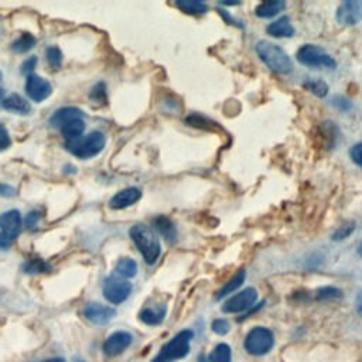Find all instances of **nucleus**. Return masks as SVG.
Instances as JSON below:
<instances>
[{
	"label": "nucleus",
	"instance_id": "obj_12",
	"mask_svg": "<svg viewBox=\"0 0 362 362\" xmlns=\"http://www.w3.org/2000/svg\"><path fill=\"white\" fill-rule=\"evenodd\" d=\"M132 344V336L126 331H117L107 337L103 343V352L110 356L122 354Z\"/></svg>",
	"mask_w": 362,
	"mask_h": 362
},
{
	"label": "nucleus",
	"instance_id": "obj_21",
	"mask_svg": "<svg viewBox=\"0 0 362 362\" xmlns=\"http://www.w3.org/2000/svg\"><path fill=\"white\" fill-rule=\"evenodd\" d=\"M85 130V122L84 119H76L61 128V133L67 140H74L83 136Z\"/></svg>",
	"mask_w": 362,
	"mask_h": 362
},
{
	"label": "nucleus",
	"instance_id": "obj_11",
	"mask_svg": "<svg viewBox=\"0 0 362 362\" xmlns=\"http://www.w3.org/2000/svg\"><path fill=\"white\" fill-rule=\"evenodd\" d=\"M337 20L344 26H354L362 20V0H350L340 5Z\"/></svg>",
	"mask_w": 362,
	"mask_h": 362
},
{
	"label": "nucleus",
	"instance_id": "obj_33",
	"mask_svg": "<svg viewBox=\"0 0 362 362\" xmlns=\"http://www.w3.org/2000/svg\"><path fill=\"white\" fill-rule=\"evenodd\" d=\"M350 155H351L352 162L355 164H358L359 167H362V143H358V144H355V146H352Z\"/></svg>",
	"mask_w": 362,
	"mask_h": 362
},
{
	"label": "nucleus",
	"instance_id": "obj_40",
	"mask_svg": "<svg viewBox=\"0 0 362 362\" xmlns=\"http://www.w3.org/2000/svg\"><path fill=\"white\" fill-rule=\"evenodd\" d=\"M358 252H359V255L362 257V242H361V245H359V249H358Z\"/></svg>",
	"mask_w": 362,
	"mask_h": 362
},
{
	"label": "nucleus",
	"instance_id": "obj_7",
	"mask_svg": "<svg viewBox=\"0 0 362 362\" xmlns=\"http://www.w3.org/2000/svg\"><path fill=\"white\" fill-rule=\"evenodd\" d=\"M272 347H273V334L270 330L265 327L253 329L245 340V348L252 355H264L269 352Z\"/></svg>",
	"mask_w": 362,
	"mask_h": 362
},
{
	"label": "nucleus",
	"instance_id": "obj_36",
	"mask_svg": "<svg viewBox=\"0 0 362 362\" xmlns=\"http://www.w3.org/2000/svg\"><path fill=\"white\" fill-rule=\"evenodd\" d=\"M13 194H15V190L10 186L0 184V196H2V197H10Z\"/></svg>",
	"mask_w": 362,
	"mask_h": 362
},
{
	"label": "nucleus",
	"instance_id": "obj_4",
	"mask_svg": "<svg viewBox=\"0 0 362 362\" xmlns=\"http://www.w3.org/2000/svg\"><path fill=\"white\" fill-rule=\"evenodd\" d=\"M193 336L194 334L191 330L180 331L162 348L159 355L152 362H171L186 356L190 351V341L193 340Z\"/></svg>",
	"mask_w": 362,
	"mask_h": 362
},
{
	"label": "nucleus",
	"instance_id": "obj_20",
	"mask_svg": "<svg viewBox=\"0 0 362 362\" xmlns=\"http://www.w3.org/2000/svg\"><path fill=\"white\" fill-rule=\"evenodd\" d=\"M284 9V2L280 0H270V2H264L255 9V15L262 19H269L276 16Z\"/></svg>",
	"mask_w": 362,
	"mask_h": 362
},
{
	"label": "nucleus",
	"instance_id": "obj_14",
	"mask_svg": "<svg viewBox=\"0 0 362 362\" xmlns=\"http://www.w3.org/2000/svg\"><path fill=\"white\" fill-rule=\"evenodd\" d=\"M141 197V191L136 187H129L125 189L122 191H119L118 194H115L111 201H110V207L114 209H122L126 207L133 205L135 202H137Z\"/></svg>",
	"mask_w": 362,
	"mask_h": 362
},
{
	"label": "nucleus",
	"instance_id": "obj_13",
	"mask_svg": "<svg viewBox=\"0 0 362 362\" xmlns=\"http://www.w3.org/2000/svg\"><path fill=\"white\" fill-rule=\"evenodd\" d=\"M117 314V310L110 306H103L99 303H89L84 309V316L88 321L94 324H106L110 322Z\"/></svg>",
	"mask_w": 362,
	"mask_h": 362
},
{
	"label": "nucleus",
	"instance_id": "obj_32",
	"mask_svg": "<svg viewBox=\"0 0 362 362\" xmlns=\"http://www.w3.org/2000/svg\"><path fill=\"white\" fill-rule=\"evenodd\" d=\"M354 231V224H347V225H343L340 227L334 234H333V239L334 241H341V239H345L348 238Z\"/></svg>",
	"mask_w": 362,
	"mask_h": 362
},
{
	"label": "nucleus",
	"instance_id": "obj_22",
	"mask_svg": "<svg viewBox=\"0 0 362 362\" xmlns=\"http://www.w3.org/2000/svg\"><path fill=\"white\" fill-rule=\"evenodd\" d=\"M156 230L169 241V242H173L177 236V232H175V227L173 225V223L166 218V216H157V218H155L153 221Z\"/></svg>",
	"mask_w": 362,
	"mask_h": 362
},
{
	"label": "nucleus",
	"instance_id": "obj_41",
	"mask_svg": "<svg viewBox=\"0 0 362 362\" xmlns=\"http://www.w3.org/2000/svg\"><path fill=\"white\" fill-rule=\"evenodd\" d=\"M0 80H2V72H0Z\"/></svg>",
	"mask_w": 362,
	"mask_h": 362
},
{
	"label": "nucleus",
	"instance_id": "obj_30",
	"mask_svg": "<svg viewBox=\"0 0 362 362\" xmlns=\"http://www.w3.org/2000/svg\"><path fill=\"white\" fill-rule=\"evenodd\" d=\"M212 330H214V333H216V334L224 336V334H227V333L230 331V322H228L227 320H224V318L215 320V321L212 322Z\"/></svg>",
	"mask_w": 362,
	"mask_h": 362
},
{
	"label": "nucleus",
	"instance_id": "obj_18",
	"mask_svg": "<svg viewBox=\"0 0 362 362\" xmlns=\"http://www.w3.org/2000/svg\"><path fill=\"white\" fill-rule=\"evenodd\" d=\"M3 107L10 112H17L20 115H28L31 111L30 103L20 95L17 94H12L10 96L5 98V101L2 102Z\"/></svg>",
	"mask_w": 362,
	"mask_h": 362
},
{
	"label": "nucleus",
	"instance_id": "obj_35",
	"mask_svg": "<svg viewBox=\"0 0 362 362\" xmlns=\"http://www.w3.org/2000/svg\"><path fill=\"white\" fill-rule=\"evenodd\" d=\"M37 221H39V214L37 212H30L27 216H26V225L28 227V228H33V227H35L37 225Z\"/></svg>",
	"mask_w": 362,
	"mask_h": 362
},
{
	"label": "nucleus",
	"instance_id": "obj_34",
	"mask_svg": "<svg viewBox=\"0 0 362 362\" xmlns=\"http://www.w3.org/2000/svg\"><path fill=\"white\" fill-rule=\"evenodd\" d=\"M35 64H37V58H35V57H30L28 60H26V61L23 62V65H21V72H23V74L31 76V72H33Z\"/></svg>",
	"mask_w": 362,
	"mask_h": 362
},
{
	"label": "nucleus",
	"instance_id": "obj_17",
	"mask_svg": "<svg viewBox=\"0 0 362 362\" xmlns=\"http://www.w3.org/2000/svg\"><path fill=\"white\" fill-rule=\"evenodd\" d=\"M166 304L160 303V304H155V306H149V307H144L139 317L140 320L148 324V325H157L160 324L163 320H164V316H166Z\"/></svg>",
	"mask_w": 362,
	"mask_h": 362
},
{
	"label": "nucleus",
	"instance_id": "obj_19",
	"mask_svg": "<svg viewBox=\"0 0 362 362\" xmlns=\"http://www.w3.org/2000/svg\"><path fill=\"white\" fill-rule=\"evenodd\" d=\"M245 277H246V273H245V270L243 269H241V270H238L235 275H234V277L232 279H230L224 286H223V288L221 291L216 293V296H215V299L216 300H220V299H223V298H225V296H228V295H231L232 292H235L238 287H241L242 286V283L245 282Z\"/></svg>",
	"mask_w": 362,
	"mask_h": 362
},
{
	"label": "nucleus",
	"instance_id": "obj_8",
	"mask_svg": "<svg viewBox=\"0 0 362 362\" xmlns=\"http://www.w3.org/2000/svg\"><path fill=\"white\" fill-rule=\"evenodd\" d=\"M130 292L132 284L119 276L107 277L103 283V296L112 304L123 303L129 298Z\"/></svg>",
	"mask_w": 362,
	"mask_h": 362
},
{
	"label": "nucleus",
	"instance_id": "obj_29",
	"mask_svg": "<svg viewBox=\"0 0 362 362\" xmlns=\"http://www.w3.org/2000/svg\"><path fill=\"white\" fill-rule=\"evenodd\" d=\"M50 269V266L43 262L42 259H31L24 265V270L27 273H34V272H47Z\"/></svg>",
	"mask_w": 362,
	"mask_h": 362
},
{
	"label": "nucleus",
	"instance_id": "obj_15",
	"mask_svg": "<svg viewBox=\"0 0 362 362\" xmlns=\"http://www.w3.org/2000/svg\"><path fill=\"white\" fill-rule=\"evenodd\" d=\"M76 119H84V112L81 110H78V107H74V106H67V107H61V110H58L50 119V123L54 126V128H62L64 125L76 121Z\"/></svg>",
	"mask_w": 362,
	"mask_h": 362
},
{
	"label": "nucleus",
	"instance_id": "obj_26",
	"mask_svg": "<svg viewBox=\"0 0 362 362\" xmlns=\"http://www.w3.org/2000/svg\"><path fill=\"white\" fill-rule=\"evenodd\" d=\"M209 359L211 362H231V348L227 344L216 345Z\"/></svg>",
	"mask_w": 362,
	"mask_h": 362
},
{
	"label": "nucleus",
	"instance_id": "obj_16",
	"mask_svg": "<svg viewBox=\"0 0 362 362\" xmlns=\"http://www.w3.org/2000/svg\"><path fill=\"white\" fill-rule=\"evenodd\" d=\"M266 31L269 35H272V37H292L295 34V27L292 26L291 19L287 16H283L276 21L270 23Z\"/></svg>",
	"mask_w": 362,
	"mask_h": 362
},
{
	"label": "nucleus",
	"instance_id": "obj_38",
	"mask_svg": "<svg viewBox=\"0 0 362 362\" xmlns=\"http://www.w3.org/2000/svg\"><path fill=\"white\" fill-rule=\"evenodd\" d=\"M42 362H65V359H62V358H50V359L42 361Z\"/></svg>",
	"mask_w": 362,
	"mask_h": 362
},
{
	"label": "nucleus",
	"instance_id": "obj_3",
	"mask_svg": "<svg viewBox=\"0 0 362 362\" xmlns=\"http://www.w3.org/2000/svg\"><path fill=\"white\" fill-rule=\"evenodd\" d=\"M67 150L80 159H91L99 155L105 148V136L102 132H91L85 137H78L74 140H67Z\"/></svg>",
	"mask_w": 362,
	"mask_h": 362
},
{
	"label": "nucleus",
	"instance_id": "obj_6",
	"mask_svg": "<svg viewBox=\"0 0 362 362\" xmlns=\"http://www.w3.org/2000/svg\"><path fill=\"white\" fill-rule=\"evenodd\" d=\"M298 60L300 64L307 67H329L336 68V60L325 53L321 47L314 44H306L298 51Z\"/></svg>",
	"mask_w": 362,
	"mask_h": 362
},
{
	"label": "nucleus",
	"instance_id": "obj_39",
	"mask_svg": "<svg viewBox=\"0 0 362 362\" xmlns=\"http://www.w3.org/2000/svg\"><path fill=\"white\" fill-rule=\"evenodd\" d=\"M5 101V91L0 89V103H2Z\"/></svg>",
	"mask_w": 362,
	"mask_h": 362
},
{
	"label": "nucleus",
	"instance_id": "obj_1",
	"mask_svg": "<svg viewBox=\"0 0 362 362\" xmlns=\"http://www.w3.org/2000/svg\"><path fill=\"white\" fill-rule=\"evenodd\" d=\"M130 238L135 242V245L137 246L139 252L141 253L143 259L146 261V264L153 265L162 252V246H160V241L157 238V235L153 232L152 228L137 224L135 227H132L130 230Z\"/></svg>",
	"mask_w": 362,
	"mask_h": 362
},
{
	"label": "nucleus",
	"instance_id": "obj_2",
	"mask_svg": "<svg viewBox=\"0 0 362 362\" xmlns=\"http://www.w3.org/2000/svg\"><path fill=\"white\" fill-rule=\"evenodd\" d=\"M257 53L261 57V60L277 74H291L293 71L292 60L288 55L277 46L268 43V42H259L257 44Z\"/></svg>",
	"mask_w": 362,
	"mask_h": 362
},
{
	"label": "nucleus",
	"instance_id": "obj_5",
	"mask_svg": "<svg viewBox=\"0 0 362 362\" xmlns=\"http://www.w3.org/2000/svg\"><path fill=\"white\" fill-rule=\"evenodd\" d=\"M21 225L23 220L17 209H12L0 215V230H2L0 232V248L8 249L15 242L20 234Z\"/></svg>",
	"mask_w": 362,
	"mask_h": 362
},
{
	"label": "nucleus",
	"instance_id": "obj_9",
	"mask_svg": "<svg viewBox=\"0 0 362 362\" xmlns=\"http://www.w3.org/2000/svg\"><path fill=\"white\" fill-rule=\"evenodd\" d=\"M258 293L255 288L248 287L245 288L243 292H239L238 295L232 296L231 299H228L224 306H223V311L224 313H241L248 310L253 303L257 302Z\"/></svg>",
	"mask_w": 362,
	"mask_h": 362
},
{
	"label": "nucleus",
	"instance_id": "obj_27",
	"mask_svg": "<svg viewBox=\"0 0 362 362\" xmlns=\"http://www.w3.org/2000/svg\"><path fill=\"white\" fill-rule=\"evenodd\" d=\"M304 87H306L307 89H310L313 94H316L317 96H320V98L325 96V95H327V92H329L327 84L320 81V80H317V81H309V83L304 84Z\"/></svg>",
	"mask_w": 362,
	"mask_h": 362
},
{
	"label": "nucleus",
	"instance_id": "obj_31",
	"mask_svg": "<svg viewBox=\"0 0 362 362\" xmlns=\"http://www.w3.org/2000/svg\"><path fill=\"white\" fill-rule=\"evenodd\" d=\"M12 144V139L10 135L8 132V129L5 128V125L0 123V152L6 150Z\"/></svg>",
	"mask_w": 362,
	"mask_h": 362
},
{
	"label": "nucleus",
	"instance_id": "obj_23",
	"mask_svg": "<svg viewBox=\"0 0 362 362\" xmlns=\"http://www.w3.org/2000/svg\"><path fill=\"white\" fill-rule=\"evenodd\" d=\"M175 6L190 15H201L208 10V6L198 0H180V2H175Z\"/></svg>",
	"mask_w": 362,
	"mask_h": 362
},
{
	"label": "nucleus",
	"instance_id": "obj_24",
	"mask_svg": "<svg viewBox=\"0 0 362 362\" xmlns=\"http://www.w3.org/2000/svg\"><path fill=\"white\" fill-rule=\"evenodd\" d=\"M115 272H117V275H118L119 277H122V279L133 277V276H136V273H137V265H136V262H135L133 259H130V258H123V259H121V261L117 264Z\"/></svg>",
	"mask_w": 362,
	"mask_h": 362
},
{
	"label": "nucleus",
	"instance_id": "obj_10",
	"mask_svg": "<svg viewBox=\"0 0 362 362\" xmlns=\"http://www.w3.org/2000/svg\"><path fill=\"white\" fill-rule=\"evenodd\" d=\"M26 92L31 101L43 102L44 99H47L51 95L53 87L43 77L31 74L27 77V81H26Z\"/></svg>",
	"mask_w": 362,
	"mask_h": 362
},
{
	"label": "nucleus",
	"instance_id": "obj_25",
	"mask_svg": "<svg viewBox=\"0 0 362 362\" xmlns=\"http://www.w3.org/2000/svg\"><path fill=\"white\" fill-rule=\"evenodd\" d=\"M35 44V37L30 33H23L20 37L12 44V50L16 53H27Z\"/></svg>",
	"mask_w": 362,
	"mask_h": 362
},
{
	"label": "nucleus",
	"instance_id": "obj_28",
	"mask_svg": "<svg viewBox=\"0 0 362 362\" xmlns=\"http://www.w3.org/2000/svg\"><path fill=\"white\" fill-rule=\"evenodd\" d=\"M47 55V61L51 65V68H58L62 62V54L60 51V49L57 47H49L46 51Z\"/></svg>",
	"mask_w": 362,
	"mask_h": 362
},
{
	"label": "nucleus",
	"instance_id": "obj_37",
	"mask_svg": "<svg viewBox=\"0 0 362 362\" xmlns=\"http://www.w3.org/2000/svg\"><path fill=\"white\" fill-rule=\"evenodd\" d=\"M356 311L362 317V291L359 292V295L356 298Z\"/></svg>",
	"mask_w": 362,
	"mask_h": 362
}]
</instances>
